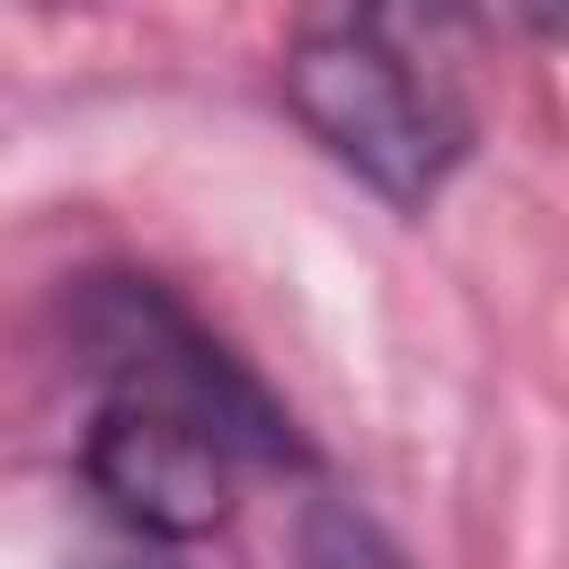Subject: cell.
<instances>
[{"mask_svg": "<svg viewBox=\"0 0 569 569\" xmlns=\"http://www.w3.org/2000/svg\"><path fill=\"white\" fill-rule=\"evenodd\" d=\"M71 338L98 373L80 471L133 533L196 542L231 516V489L249 462L293 453L276 409L258 400V382L222 347H204V329L169 293L133 284V276H98L80 293Z\"/></svg>", "mask_w": 569, "mask_h": 569, "instance_id": "cell-1", "label": "cell"}, {"mask_svg": "<svg viewBox=\"0 0 569 569\" xmlns=\"http://www.w3.org/2000/svg\"><path fill=\"white\" fill-rule=\"evenodd\" d=\"M480 27V0H302L284 98L338 169L391 204H427L471 151L462 44Z\"/></svg>", "mask_w": 569, "mask_h": 569, "instance_id": "cell-2", "label": "cell"}, {"mask_svg": "<svg viewBox=\"0 0 569 569\" xmlns=\"http://www.w3.org/2000/svg\"><path fill=\"white\" fill-rule=\"evenodd\" d=\"M480 18L533 44H569V0H480Z\"/></svg>", "mask_w": 569, "mask_h": 569, "instance_id": "cell-3", "label": "cell"}, {"mask_svg": "<svg viewBox=\"0 0 569 569\" xmlns=\"http://www.w3.org/2000/svg\"><path fill=\"white\" fill-rule=\"evenodd\" d=\"M311 569H391V560L365 542V525H320V542H311Z\"/></svg>", "mask_w": 569, "mask_h": 569, "instance_id": "cell-4", "label": "cell"}]
</instances>
